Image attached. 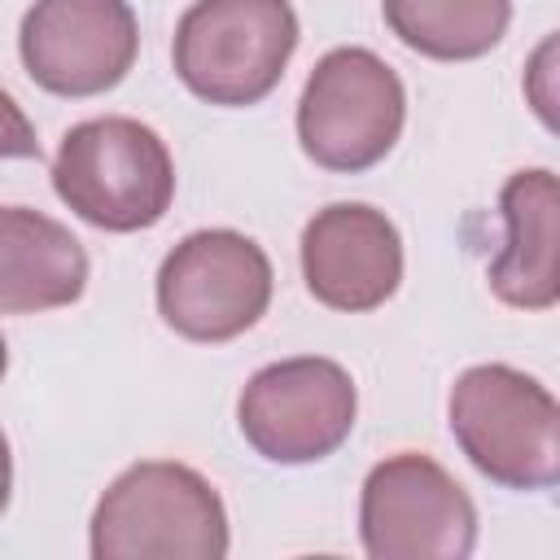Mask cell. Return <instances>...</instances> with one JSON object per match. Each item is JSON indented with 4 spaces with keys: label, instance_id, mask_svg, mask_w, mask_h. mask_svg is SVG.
<instances>
[{
    "label": "cell",
    "instance_id": "6da1fadb",
    "mask_svg": "<svg viewBox=\"0 0 560 560\" xmlns=\"http://www.w3.org/2000/svg\"><path fill=\"white\" fill-rule=\"evenodd\" d=\"M96 560H223L228 512L188 464H131L92 512Z\"/></svg>",
    "mask_w": 560,
    "mask_h": 560
},
{
    "label": "cell",
    "instance_id": "7a4b0ae2",
    "mask_svg": "<svg viewBox=\"0 0 560 560\" xmlns=\"http://www.w3.org/2000/svg\"><path fill=\"white\" fill-rule=\"evenodd\" d=\"M52 188L83 223L101 232H140L171 210L175 162L153 127L105 114L61 136Z\"/></svg>",
    "mask_w": 560,
    "mask_h": 560
},
{
    "label": "cell",
    "instance_id": "3957f363",
    "mask_svg": "<svg viewBox=\"0 0 560 560\" xmlns=\"http://www.w3.org/2000/svg\"><path fill=\"white\" fill-rule=\"evenodd\" d=\"M451 433L468 464L508 490H551L560 481V407L547 385L508 368H468L446 402Z\"/></svg>",
    "mask_w": 560,
    "mask_h": 560
},
{
    "label": "cell",
    "instance_id": "277c9868",
    "mask_svg": "<svg viewBox=\"0 0 560 560\" xmlns=\"http://www.w3.org/2000/svg\"><path fill=\"white\" fill-rule=\"evenodd\" d=\"M298 48L289 0H197L175 26V74L210 105H258Z\"/></svg>",
    "mask_w": 560,
    "mask_h": 560
},
{
    "label": "cell",
    "instance_id": "5b68a950",
    "mask_svg": "<svg viewBox=\"0 0 560 560\" xmlns=\"http://www.w3.org/2000/svg\"><path fill=\"white\" fill-rule=\"evenodd\" d=\"M402 118V79L368 48H332L302 88L298 140L315 166L359 175L394 149Z\"/></svg>",
    "mask_w": 560,
    "mask_h": 560
},
{
    "label": "cell",
    "instance_id": "8992f818",
    "mask_svg": "<svg viewBox=\"0 0 560 560\" xmlns=\"http://www.w3.org/2000/svg\"><path fill=\"white\" fill-rule=\"evenodd\" d=\"M359 534L372 560H464L477 542V508L438 459L398 451L363 481Z\"/></svg>",
    "mask_w": 560,
    "mask_h": 560
},
{
    "label": "cell",
    "instance_id": "52a82bcc",
    "mask_svg": "<svg viewBox=\"0 0 560 560\" xmlns=\"http://www.w3.org/2000/svg\"><path fill=\"white\" fill-rule=\"evenodd\" d=\"M267 302L271 262L232 228L192 232L162 258L158 311L188 341H232L267 315Z\"/></svg>",
    "mask_w": 560,
    "mask_h": 560
},
{
    "label": "cell",
    "instance_id": "ba28073f",
    "mask_svg": "<svg viewBox=\"0 0 560 560\" xmlns=\"http://www.w3.org/2000/svg\"><path fill=\"white\" fill-rule=\"evenodd\" d=\"M354 381L332 359H284L249 376L236 402L245 442L271 464H315L354 429Z\"/></svg>",
    "mask_w": 560,
    "mask_h": 560
},
{
    "label": "cell",
    "instance_id": "9c48e42d",
    "mask_svg": "<svg viewBox=\"0 0 560 560\" xmlns=\"http://www.w3.org/2000/svg\"><path fill=\"white\" fill-rule=\"evenodd\" d=\"M26 74L52 96H101L136 61L140 26L127 0H35L18 31Z\"/></svg>",
    "mask_w": 560,
    "mask_h": 560
},
{
    "label": "cell",
    "instance_id": "30bf717a",
    "mask_svg": "<svg viewBox=\"0 0 560 560\" xmlns=\"http://www.w3.org/2000/svg\"><path fill=\"white\" fill-rule=\"evenodd\" d=\"M302 276L332 311H376L402 280V236L376 206H324L302 232Z\"/></svg>",
    "mask_w": 560,
    "mask_h": 560
},
{
    "label": "cell",
    "instance_id": "8fae6325",
    "mask_svg": "<svg viewBox=\"0 0 560 560\" xmlns=\"http://www.w3.org/2000/svg\"><path fill=\"white\" fill-rule=\"evenodd\" d=\"M499 210L508 223V245L490 262V289L499 302L516 311H551L560 298V188L547 166L516 171L503 192Z\"/></svg>",
    "mask_w": 560,
    "mask_h": 560
},
{
    "label": "cell",
    "instance_id": "7c38bea8",
    "mask_svg": "<svg viewBox=\"0 0 560 560\" xmlns=\"http://www.w3.org/2000/svg\"><path fill=\"white\" fill-rule=\"evenodd\" d=\"M88 289V254L57 219L0 206V315H35L79 302Z\"/></svg>",
    "mask_w": 560,
    "mask_h": 560
},
{
    "label": "cell",
    "instance_id": "4fadbf2b",
    "mask_svg": "<svg viewBox=\"0 0 560 560\" xmlns=\"http://www.w3.org/2000/svg\"><path fill=\"white\" fill-rule=\"evenodd\" d=\"M381 9L389 31L433 61H472L512 22V0H381Z\"/></svg>",
    "mask_w": 560,
    "mask_h": 560
},
{
    "label": "cell",
    "instance_id": "5bb4252c",
    "mask_svg": "<svg viewBox=\"0 0 560 560\" xmlns=\"http://www.w3.org/2000/svg\"><path fill=\"white\" fill-rule=\"evenodd\" d=\"M35 153H39V140H35L31 118L0 88V158H35Z\"/></svg>",
    "mask_w": 560,
    "mask_h": 560
},
{
    "label": "cell",
    "instance_id": "9a60e30c",
    "mask_svg": "<svg viewBox=\"0 0 560 560\" xmlns=\"http://www.w3.org/2000/svg\"><path fill=\"white\" fill-rule=\"evenodd\" d=\"M9 486H13V455H9V442L0 433V512L9 508Z\"/></svg>",
    "mask_w": 560,
    "mask_h": 560
},
{
    "label": "cell",
    "instance_id": "2e32d148",
    "mask_svg": "<svg viewBox=\"0 0 560 560\" xmlns=\"http://www.w3.org/2000/svg\"><path fill=\"white\" fill-rule=\"evenodd\" d=\"M4 368H9V346H4V337H0V376H4Z\"/></svg>",
    "mask_w": 560,
    "mask_h": 560
}]
</instances>
